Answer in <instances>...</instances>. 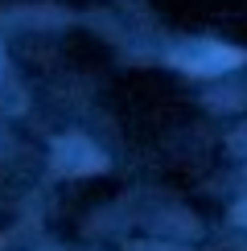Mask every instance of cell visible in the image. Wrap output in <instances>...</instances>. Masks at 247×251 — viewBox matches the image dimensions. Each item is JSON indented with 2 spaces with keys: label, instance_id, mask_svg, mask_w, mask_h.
<instances>
[{
  "label": "cell",
  "instance_id": "6da1fadb",
  "mask_svg": "<svg viewBox=\"0 0 247 251\" xmlns=\"http://www.w3.org/2000/svg\"><path fill=\"white\" fill-rule=\"evenodd\" d=\"M103 152H95V144L82 140V136H62L54 144V169L58 173H70V177H82V173H95L103 169Z\"/></svg>",
  "mask_w": 247,
  "mask_h": 251
},
{
  "label": "cell",
  "instance_id": "7a4b0ae2",
  "mask_svg": "<svg viewBox=\"0 0 247 251\" xmlns=\"http://www.w3.org/2000/svg\"><path fill=\"white\" fill-rule=\"evenodd\" d=\"M177 62H181L185 70H194V75H219V70L239 66L243 54H239V50L210 46V41H198V46H194V54H177Z\"/></svg>",
  "mask_w": 247,
  "mask_h": 251
},
{
  "label": "cell",
  "instance_id": "3957f363",
  "mask_svg": "<svg viewBox=\"0 0 247 251\" xmlns=\"http://www.w3.org/2000/svg\"><path fill=\"white\" fill-rule=\"evenodd\" d=\"M0 103H4V107H21V91H17V78H13V70H8V58H4V50H0Z\"/></svg>",
  "mask_w": 247,
  "mask_h": 251
}]
</instances>
